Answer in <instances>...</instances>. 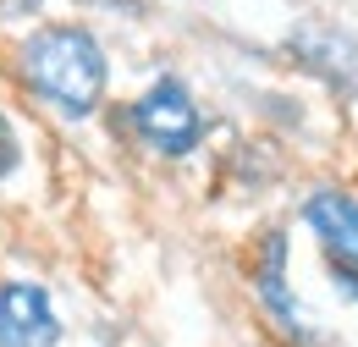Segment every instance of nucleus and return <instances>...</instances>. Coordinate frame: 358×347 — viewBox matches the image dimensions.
Wrapping results in <instances>:
<instances>
[{
    "label": "nucleus",
    "instance_id": "obj_1",
    "mask_svg": "<svg viewBox=\"0 0 358 347\" xmlns=\"http://www.w3.org/2000/svg\"><path fill=\"white\" fill-rule=\"evenodd\" d=\"M17 66H22V83L34 88V99H45L66 122H89L110 88L105 50L78 22H39L17 50Z\"/></svg>",
    "mask_w": 358,
    "mask_h": 347
},
{
    "label": "nucleus",
    "instance_id": "obj_2",
    "mask_svg": "<svg viewBox=\"0 0 358 347\" xmlns=\"http://www.w3.org/2000/svg\"><path fill=\"white\" fill-rule=\"evenodd\" d=\"M133 127H138V138H143L155 155L182 160V155L199 149V138H204V116H199V105H193L187 83L160 78V83H149L133 99Z\"/></svg>",
    "mask_w": 358,
    "mask_h": 347
},
{
    "label": "nucleus",
    "instance_id": "obj_3",
    "mask_svg": "<svg viewBox=\"0 0 358 347\" xmlns=\"http://www.w3.org/2000/svg\"><path fill=\"white\" fill-rule=\"evenodd\" d=\"M61 320L45 287L34 281H6L0 287V347H55Z\"/></svg>",
    "mask_w": 358,
    "mask_h": 347
},
{
    "label": "nucleus",
    "instance_id": "obj_4",
    "mask_svg": "<svg viewBox=\"0 0 358 347\" xmlns=\"http://www.w3.org/2000/svg\"><path fill=\"white\" fill-rule=\"evenodd\" d=\"M303 220L320 237V248L331 254V264L358 270V193H348V187H314L309 204H303Z\"/></svg>",
    "mask_w": 358,
    "mask_h": 347
},
{
    "label": "nucleus",
    "instance_id": "obj_5",
    "mask_svg": "<svg viewBox=\"0 0 358 347\" xmlns=\"http://www.w3.org/2000/svg\"><path fill=\"white\" fill-rule=\"evenodd\" d=\"M254 287H259V298L265 309L287 325V331H309L303 325V309L292 304V292H287V232H265V243H259V260H254Z\"/></svg>",
    "mask_w": 358,
    "mask_h": 347
},
{
    "label": "nucleus",
    "instance_id": "obj_6",
    "mask_svg": "<svg viewBox=\"0 0 358 347\" xmlns=\"http://www.w3.org/2000/svg\"><path fill=\"white\" fill-rule=\"evenodd\" d=\"M292 50H298V61L303 66H314L325 83H358V44L342 39V34H331V28H298L292 34Z\"/></svg>",
    "mask_w": 358,
    "mask_h": 347
},
{
    "label": "nucleus",
    "instance_id": "obj_7",
    "mask_svg": "<svg viewBox=\"0 0 358 347\" xmlns=\"http://www.w3.org/2000/svg\"><path fill=\"white\" fill-rule=\"evenodd\" d=\"M17 160H22V138L11 127V116H0V182L17 171Z\"/></svg>",
    "mask_w": 358,
    "mask_h": 347
},
{
    "label": "nucleus",
    "instance_id": "obj_8",
    "mask_svg": "<svg viewBox=\"0 0 358 347\" xmlns=\"http://www.w3.org/2000/svg\"><path fill=\"white\" fill-rule=\"evenodd\" d=\"M89 11H116V17H138V0H78Z\"/></svg>",
    "mask_w": 358,
    "mask_h": 347
},
{
    "label": "nucleus",
    "instance_id": "obj_9",
    "mask_svg": "<svg viewBox=\"0 0 358 347\" xmlns=\"http://www.w3.org/2000/svg\"><path fill=\"white\" fill-rule=\"evenodd\" d=\"M39 0H0V17H34Z\"/></svg>",
    "mask_w": 358,
    "mask_h": 347
}]
</instances>
